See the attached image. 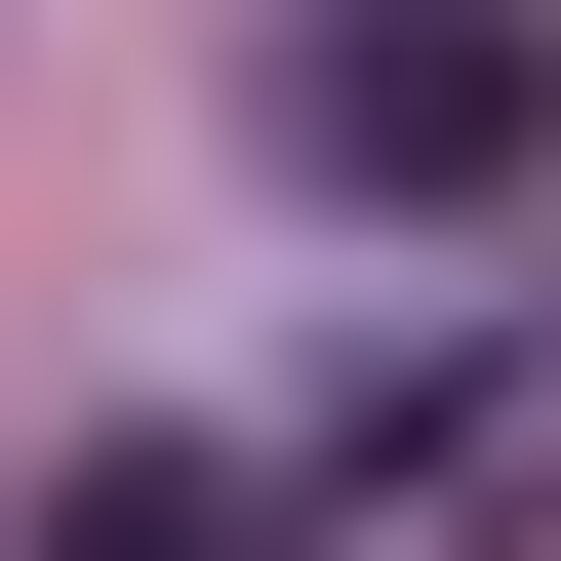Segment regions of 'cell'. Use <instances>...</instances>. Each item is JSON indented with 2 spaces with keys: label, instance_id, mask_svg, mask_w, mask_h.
Returning <instances> with one entry per match:
<instances>
[{
  "label": "cell",
  "instance_id": "cell-1",
  "mask_svg": "<svg viewBox=\"0 0 561 561\" xmlns=\"http://www.w3.org/2000/svg\"><path fill=\"white\" fill-rule=\"evenodd\" d=\"M280 121H321L362 201H481V161L561 121V41H522V0H321V41H280Z\"/></svg>",
  "mask_w": 561,
  "mask_h": 561
},
{
  "label": "cell",
  "instance_id": "cell-2",
  "mask_svg": "<svg viewBox=\"0 0 561 561\" xmlns=\"http://www.w3.org/2000/svg\"><path fill=\"white\" fill-rule=\"evenodd\" d=\"M522 481H561V362H481L442 442H401V561H442V522H522Z\"/></svg>",
  "mask_w": 561,
  "mask_h": 561
},
{
  "label": "cell",
  "instance_id": "cell-3",
  "mask_svg": "<svg viewBox=\"0 0 561 561\" xmlns=\"http://www.w3.org/2000/svg\"><path fill=\"white\" fill-rule=\"evenodd\" d=\"M81 561H280V522H241V481H81Z\"/></svg>",
  "mask_w": 561,
  "mask_h": 561
}]
</instances>
